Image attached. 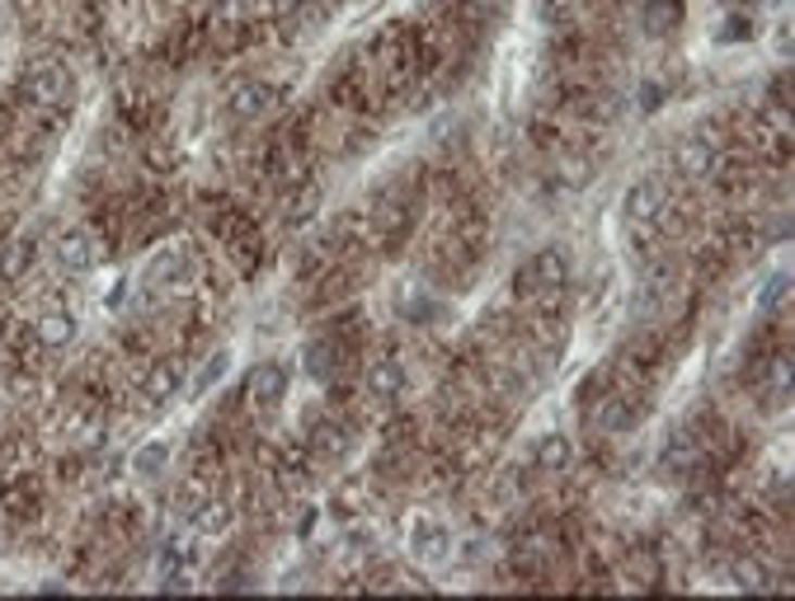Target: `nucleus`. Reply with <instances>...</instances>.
Returning a JSON list of instances; mask_svg holds the SVG:
<instances>
[{"instance_id": "1", "label": "nucleus", "mask_w": 795, "mask_h": 601, "mask_svg": "<svg viewBox=\"0 0 795 601\" xmlns=\"http://www.w3.org/2000/svg\"><path fill=\"white\" fill-rule=\"evenodd\" d=\"M669 203H673V189L664 175H641L627 189V197H621V226L631 231L635 250L641 245L649 250V240L659 235V221H664V212H669Z\"/></svg>"}, {"instance_id": "2", "label": "nucleus", "mask_w": 795, "mask_h": 601, "mask_svg": "<svg viewBox=\"0 0 795 601\" xmlns=\"http://www.w3.org/2000/svg\"><path fill=\"white\" fill-rule=\"evenodd\" d=\"M570 273H575L570 250L546 245V250H537L532 259L522 264V273H518V296L532 300L537 310H551V306H556V296H565V287H570Z\"/></svg>"}, {"instance_id": "3", "label": "nucleus", "mask_w": 795, "mask_h": 601, "mask_svg": "<svg viewBox=\"0 0 795 601\" xmlns=\"http://www.w3.org/2000/svg\"><path fill=\"white\" fill-rule=\"evenodd\" d=\"M20 94L34 108L66 104V94H71V71H66V62H56V56H38V62H28L24 76H20Z\"/></svg>"}, {"instance_id": "4", "label": "nucleus", "mask_w": 795, "mask_h": 601, "mask_svg": "<svg viewBox=\"0 0 795 601\" xmlns=\"http://www.w3.org/2000/svg\"><path fill=\"white\" fill-rule=\"evenodd\" d=\"M725 146H720V132L716 127H697V132H687L683 141H678V151H673V165H678V175L683 179H711L716 169H720V161H725Z\"/></svg>"}, {"instance_id": "5", "label": "nucleus", "mask_w": 795, "mask_h": 601, "mask_svg": "<svg viewBox=\"0 0 795 601\" xmlns=\"http://www.w3.org/2000/svg\"><path fill=\"white\" fill-rule=\"evenodd\" d=\"M278 108V90L268 80H236L231 90H226V113H231L236 123H260L268 113Z\"/></svg>"}, {"instance_id": "6", "label": "nucleus", "mask_w": 795, "mask_h": 601, "mask_svg": "<svg viewBox=\"0 0 795 601\" xmlns=\"http://www.w3.org/2000/svg\"><path fill=\"white\" fill-rule=\"evenodd\" d=\"M52 259L62 264L66 273H90L99 264V245L85 226H66V231H56V240H52Z\"/></svg>"}, {"instance_id": "7", "label": "nucleus", "mask_w": 795, "mask_h": 601, "mask_svg": "<svg viewBox=\"0 0 795 601\" xmlns=\"http://www.w3.org/2000/svg\"><path fill=\"white\" fill-rule=\"evenodd\" d=\"M363 385H367V395L377 399V405H395V399L405 395V385H409V376H405V362L395 353H381L373 367H367V376H363Z\"/></svg>"}, {"instance_id": "8", "label": "nucleus", "mask_w": 795, "mask_h": 601, "mask_svg": "<svg viewBox=\"0 0 795 601\" xmlns=\"http://www.w3.org/2000/svg\"><path fill=\"white\" fill-rule=\"evenodd\" d=\"M409 550H415L419 564H443L447 550H452L447 526H438V522H415V526H409Z\"/></svg>"}, {"instance_id": "9", "label": "nucleus", "mask_w": 795, "mask_h": 601, "mask_svg": "<svg viewBox=\"0 0 795 601\" xmlns=\"http://www.w3.org/2000/svg\"><path fill=\"white\" fill-rule=\"evenodd\" d=\"M34 338H38V348H48V353L66 348V343L76 338V315H66L62 306H48L34 320Z\"/></svg>"}, {"instance_id": "10", "label": "nucleus", "mask_w": 795, "mask_h": 601, "mask_svg": "<svg viewBox=\"0 0 795 601\" xmlns=\"http://www.w3.org/2000/svg\"><path fill=\"white\" fill-rule=\"evenodd\" d=\"M532 465L546 470V475H560V470H570L575 465V442L565 437V433H546L532 447Z\"/></svg>"}, {"instance_id": "11", "label": "nucleus", "mask_w": 795, "mask_h": 601, "mask_svg": "<svg viewBox=\"0 0 795 601\" xmlns=\"http://www.w3.org/2000/svg\"><path fill=\"white\" fill-rule=\"evenodd\" d=\"M339 362H344V353H339V338H311L306 353H302V367L311 371V381L339 376Z\"/></svg>"}, {"instance_id": "12", "label": "nucleus", "mask_w": 795, "mask_h": 601, "mask_svg": "<svg viewBox=\"0 0 795 601\" xmlns=\"http://www.w3.org/2000/svg\"><path fill=\"white\" fill-rule=\"evenodd\" d=\"M282 391H288V376H282L278 362L254 367V376H250V399H254V405H260L264 413L282 405Z\"/></svg>"}, {"instance_id": "13", "label": "nucleus", "mask_w": 795, "mask_h": 601, "mask_svg": "<svg viewBox=\"0 0 795 601\" xmlns=\"http://www.w3.org/2000/svg\"><path fill=\"white\" fill-rule=\"evenodd\" d=\"M631 423H635V399L621 395V391H613L598 409H593V427H598V433H621V427H631Z\"/></svg>"}, {"instance_id": "14", "label": "nucleus", "mask_w": 795, "mask_h": 601, "mask_svg": "<svg viewBox=\"0 0 795 601\" xmlns=\"http://www.w3.org/2000/svg\"><path fill=\"white\" fill-rule=\"evenodd\" d=\"M179 385H184V376H179V367L175 362H161L147 376V399L151 405H165V399H175L179 395Z\"/></svg>"}, {"instance_id": "15", "label": "nucleus", "mask_w": 795, "mask_h": 601, "mask_svg": "<svg viewBox=\"0 0 795 601\" xmlns=\"http://www.w3.org/2000/svg\"><path fill=\"white\" fill-rule=\"evenodd\" d=\"M311 447H316L320 456H344V451H349V427H339V423H320V427H316V437H311Z\"/></svg>"}, {"instance_id": "16", "label": "nucleus", "mask_w": 795, "mask_h": 601, "mask_svg": "<svg viewBox=\"0 0 795 601\" xmlns=\"http://www.w3.org/2000/svg\"><path fill=\"white\" fill-rule=\"evenodd\" d=\"M165 461H169V447H165V442H147V447H137V456H132L137 475H161Z\"/></svg>"}, {"instance_id": "17", "label": "nucleus", "mask_w": 795, "mask_h": 601, "mask_svg": "<svg viewBox=\"0 0 795 601\" xmlns=\"http://www.w3.org/2000/svg\"><path fill=\"white\" fill-rule=\"evenodd\" d=\"M678 24V0H649L645 5V28L649 34H664V28Z\"/></svg>"}, {"instance_id": "18", "label": "nucleus", "mask_w": 795, "mask_h": 601, "mask_svg": "<svg viewBox=\"0 0 795 601\" xmlns=\"http://www.w3.org/2000/svg\"><path fill=\"white\" fill-rule=\"evenodd\" d=\"M734 583H740V588H748V592H768L772 588L768 568H762L758 560H740V564H734Z\"/></svg>"}, {"instance_id": "19", "label": "nucleus", "mask_w": 795, "mask_h": 601, "mask_svg": "<svg viewBox=\"0 0 795 601\" xmlns=\"http://www.w3.org/2000/svg\"><path fill=\"white\" fill-rule=\"evenodd\" d=\"M222 522H231V512H226V508H203V512H198V526H203V532H212V536L226 532Z\"/></svg>"}, {"instance_id": "20", "label": "nucleus", "mask_w": 795, "mask_h": 601, "mask_svg": "<svg viewBox=\"0 0 795 601\" xmlns=\"http://www.w3.org/2000/svg\"><path fill=\"white\" fill-rule=\"evenodd\" d=\"M226 362H231V353H217V357H212V362L203 367V376H198V385H193V391H207V385L222 376V367H226Z\"/></svg>"}, {"instance_id": "21", "label": "nucleus", "mask_w": 795, "mask_h": 601, "mask_svg": "<svg viewBox=\"0 0 795 601\" xmlns=\"http://www.w3.org/2000/svg\"><path fill=\"white\" fill-rule=\"evenodd\" d=\"M575 0H546V14H560V10H570Z\"/></svg>"}, {"instance_id": "22", "label": "nucleus", "mask_w": 795, "mask_h": 601, "mask_svg": "<svg viewBox=\"0 0 795 601\" xmlns=\"http://www.w3.org/2000/svg\"><path fill=\"white\" fill-rule=\"evenodd\" d=\"M274 5H278L282 14H288V10H296V5H302V0H274Z\"/></svg>"}, {"instance_id": "23", "label": "nucleus", "mask_w": 795, "mask_h": 601, "mask_svg": "<svg viewBox=\"0 0 795 601\" xmlns=\"http://www.w3.org/2000/svg\"><path fill=\"white\" fill-rule=\"evenodd\" d=\"M476 5H490V0H476Z\"/></svg>"}]
</instances>
